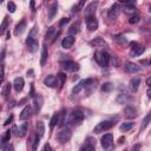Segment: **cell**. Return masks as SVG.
<instances>
[{"label":"cell","mask_w":151,"mask_h":151,"mask_svg":"<svg viewBox=\"0 0 151 151\" xmlns=\"http://www.w3.org/2000/svg\"><path fill=\"white\" fill-rule=\"evenodd\" d=\"M151 123V111L144 117V119H143V122H142V125H140V131H144L146 127H147V125Z\"/></svg>","instance_id":"obj_25"},{"label":"cell","mask_w":151,"mask_h":151,"mask_svg":"<svg viewBox=\"0 0 151 151\" xmlns=\"http://www.w3.org/2000/svg\"><path fill=\"white\" fill-rule=\"evenodd\" d=\"M57 12H58V4L57 2H53L50 6V8H48V19L52 20L54 18V15L57 14Z\"/></svg>","instance_id":"obj_23"},{"label":"cell","mask_w":151,"mask_h":151,"mask_svg":"<svg viewBox=\"0 0 151 151\" xmlns=\"http://www.w3.org/2000/svg\"><path fill=\"white\" fill-rule=\"evenodd\" d=\"M129 100V97H126V94H119L118 98H117V101L118 103H125Z\"/></svg>","instance_id":"obj_44"},{"label":"cell","mask_w":151,"mask_h":151,"mask_svg":"<svg viewBox=\"0 0 151 151\" xmlns=\"http://www.w3.org/2000/svg\"><path fill=\"white\" fill-rule=\"evenodd\" d=\"M120 9H122V7H120V5H119L118 2L113 4V5L111 6V8L109 9L107 17H109L111 20H114V19H117V18H118V15H119V13H120Z\"/></svg>","instance_id":"obj_7"},{"label":"cell","mask_w":151,"mask_h":151,"mask_svg":"<svg viewBox=\"0 0 151 151\" xmlns=\"http://www.w3.org/2000/svg\"><path fill=\"white\" fill-rule=\"evenodd\" d=\"M54 33H55V27H50L48 29H47V32H46V35H45V39L46 40H48V41H52L53 40V38H55V35H54Z\"/></svg>","instance_id":"obj_29"},{"label":"cell","mask_w":151,"mask_h":151,"mask_svg":"<svg viewBox=\"0 0 151 151\" xmlns=\"http://www.w3.org/2000/svg\"><path fill=\"white\" fill-rule=\"evenodd\" d=\"M79 28H80V22H79V21L73 22V24L71 25V27L68 28V34H70V35H74L76 33L79 32Z\"/></svg>","instance_id":"obj_26"},{"label":"cell","mask_w":151,"mask_h":151,"mask_svg":"<svg viewBox=\"0 0 151 151\" xmlns=\"http://www.w3.org/2000/svg\"><path fill=\"white\" fill-rule=\"evenodd\" d=\"M31 114H32V107H31L29 105H26V106L22 109L21 113H20V119H21V120H27V119L31 117Z\"/></svg>","instance_id":"obj_19"},{"label":"cell","mask_w":151,"mask_h":151,"mask_svg":"<svg viewBox=\"0 0 151 151\" xmlns=\"http://www.w3.org/2000/svg\"><path fill=\"white\" fill-rule=\"evenodd\" d=\"M134 126V123H132V122H125V123H122L120 124V131H123V132H125V131H129L130 129H132Z\"/></svg>","instance_id":"obj_31"},{"label":"cell","mask_w":151,"mask_h":151,"mask_svg":"<svg viewBox=\"0 0 151 151\" xmlns=\"http://www.w3.org/2000/svg\"><path fill=\"white\" fill-rule=\"evenodd\" d=\"M68 22V18H63V20L59 22V26H63L64 24H67Z\"/></svg>","instance_id":"obj_49"},{"label":"cell","mask_w":151,"mask_h":151,"mask_svg":"<svg viewBox=\"0 0 151 151\" xmlns=\"http://www.w3.org/2000/svg\"><path fill=\"white\" fill-rule=\"evenodd\" d=\"M59 119H60V116H59V113H54V114L52 116L51 120H50V126H51V127H54L57 124L59 125Z\"/></svg>","instance_id":"obj_34"},{"label":"cell","mask_w":151,"mask_h":151,"mask_svg":"<svg viewBox=\"0 0 151 151\" xmlns=\"http://www.w3.org/2000/svg\"><path fill=\"white\" fill-rule=\"evenodd\" d=\"M125 70H126L127 72H130V73H136V72L140 71V66H138V65L134 64V63L127 61V63L125 64Z\"/></svg>","instance_id":"obj_20"},{"label":"cell","mask_w":151,"mask_h":151,"mask_svg":"<svg viewBox=\"0 0 151 151\" xmlns=\"http://www.w3.org/2000/svg\"><path fill=\"white\" fill-rule=\"evenodd\" d=\"M101 146L104 147L105 151H112L114 149L113 136L111 133H106L101 137Z\"/></svg>","instance_id":"obj_3"},{"label":"cell","mask_w":151,"mask_h":151,"mask_svg":"<svg viewBox=\"0 0 151 151\" xmlns=\"http://www.w3.org/2000/svg\"><path fill=\"white\" fill-rule=\"evenodd\" d=\"M139 85H140V79L138 77H134L130 80V90L132 92H137L139 88Z\"/></svg>","instance_id":"obj_21"},{"label":"cell","mask_w":151,"mask_h":151,"mask_svg":"<svg viewBox=\"0 0 151 151\" xmlns=\"http://www.w3.org/2000/svg\"><path fill=\"white\" fill-rule=\"evenodd\" d=\"M44 84H45L46 86H48V87H55L57 84H58V78L54 77V76H52V74H50V76L45 77Z\"/></svg>","instance_id":"obj_14"},{"label":"cell","mask_w":151,"mask_h":151,"mask_svg":"<svg viewBox=\"0 0 151 151\" xmlns=\"http://www.w3.org/2000/svg\"><path fill=\"white\" fill-rule=\"evenodd\" d=\"M39 142H40V137L39 136H35L34 139H33V144H32V150L33 151H37L38 145H39Z\"/></svg>","instance_id":"obj_41"},{"label":"cell","mask_w":151,"mask_h":151,"mask_svg":"<svg viewBox=\"0 0 151 151\" xmlns=\"http://www.w3.org/2000/svg\"><path fill=\"white\" fill-rule=\"evenodd\" d=\"M124 140H125V137H120L119 138V143H124Z\"/></svg>","instance_id":"obj_55"},{"label":"cell","mask_w":151,"mask_h":151,"mask_svg":"<svg viewBox=\"0 0 151 151\" xmlns=\"http://www.w3.org/2000/svg\"><path fill=\"white\" fill-rule=\"evenodd\" d=\"M2 151H14V147L11 144H5L2 146Z\"/></svg>","instance_id":"obj_46"},{"label":"cell","mask_w":151,"mask_h":151,"mask_svg":"<svg viewBox=\"0 0 151 151\" xmlns=\"http://www.w3.org/2000/svg\"><path fill=\"white\" fill-rule=\"evenodd\" d=\"M7 26H8V18L6 17V18L4 19V21H2V24H1V29H0V33H1V34L5 33V31L7 29Z\"/></svg>","instance_id":"obj_40"},{"label":"cell","mask_w":151,"mask_h":151,"mask_svg":"<svg viewBox=\"0 0 151 151\" xmlns=\"http://www.w3.org/2000/svg\"><path fill=\"white\" fill-rule=\"evenodd\" d=\"M114 124H116V123H114L113 119L103 120V122H100V123H98V124L96 125V127L93 129V132H94V133H101V132L107 131V130H110L111 127H113Z\"/></svg>","instance_id":"obj_2"},{"label":"cell","mask_w":151,"mask_h":151,"mask_svg":"<svg viewBox=\"0 0 151 151\" xmlns=\"http://www.w3.org/2000/svg\"><path fill=\"white\" fill-rule=\"evenodd\" d=\"M84 87H85V80H81V81H79V83L73 87L72 93H73V94H77V93H79Z\"/></svg>","instance_id":"obj_33"},{"label":"cell","mask_w":151,"mask_h":151,"mask_svg":"<svg viewBox=\"0 0 151 151\" xmlns=\"http://www.w3.org/2000/svg\"><path fill=\"white\" fill-rule=\"evenodd\" d=\"M130 46H131L130 54H131L132 57H138V55H140V54H143V53L145 52V47H144V46H142V45H139V44H138V42H136V41L131 42V44H130Z\"/></svg>","instance_id":"obj_6"},{"label":"cell","mask_w":151,"mask_h":151,"mask_svg":"<svg viewBox=\"0 0 151 151\" xmlns=\"http://www.w3.org/2000/svg\"><path fill=\"white\" fill-rule=\"evenodd\" d=\"M139 147H140V145H139V144H136V145L132 147V150H131V151H138V150H139Z\"/></svg>","instance_id":"obj_50"},{"label":"cell","mask_w":151,"mask_h":151,"mask_svg":"<svg viewBox=\"0 0 151 151\" xmlns=\"http://www.w3.org/2000/svg\"><path fill=\"white\" fill-rule=\"evenodd\" d=\"M11 130H7V131H5V134L2 136V138H1V143L2 144H6L7 142H9V138H11Z\"/></svg>","instance_id":"obj_36"},{"label":"cell","mask_w":151,"mask_h":151,"mask_svg":"<svg viewBox=\"0 0 151 151\" xmlns=\"http://www.w3.org/2000/svg\"><path fill=\"white\" fill-rule=\"evenodd\" d=\"M7 8H8V11H9L11 13H13V12H15V9H17V6H15V4H14V2L9 1V2L7 4Z\"/></svg>","instance_id":"obj_43"},{"label":"cell","mask_w":151,"mask_h":151,"mask_svg":"<svg viewBox=\"0 0 151 151\" xmlns=\"http://www.w3.org/2000/svg\"><path fill=\"white\" fill-rule=\"evenodd\" d=\"M25 28H26V20L22 19V20L15 26V28H14V34H15V35L21 34V33L25 31Z\"/></svg>","instance_id":"obj_22"},{"label":"cell","mask_w":151,"mask_h":151,"mask_svg":"<svg viewBox=\"0 0 151 151\" xmlns=\"http://www.w3.org/2000/svg\"><path fill=\"white\" fill-rule=\"evenodd\" d=\"M4 58H5V48H4L2 52H1V60H4Z\"/></svg>","instance_id":"obj_54"},{"label":"cell","mask_w":151,"mask_h":151,"mask_svg":"<svg viewBox=\"0 0 151 151\" xmlns=\"http://www.w3.org/2000/svg\"><path fill=\"white\" fill-rule=\"evenodd\" d=\"M42 103H44V98L41 94L39 93H35V96L33 97V104H34V112L38 113L42 106Z\"/></svg>","instance_id":"obj_9"},{"label":"cell","mask_w":151,"mask_h":151,"mask_svg":"<svg viewBox=\"0 0 151 151\" xmlns=\"http://www.w3.org/2000/svg\"><path fill=\"white\" fill-rule=\"evenodd\" d=\"M47 57H48V50H47V46L44 45L42 46V52H41V58H40V65L44 66L47 61Z\"/></svg>","instance_id":"obj_24"},{"label":"cell","mask_w":151,"mask_h":151,"mask_svg":"<svg viewBox=\"0 0 151 151\" xmlns=\"http://www.w3.org/2000/svg\"><path fill=\"white\" fill-rule=\"evenodd\" d=\"M84 4H85V1H84V0H81V1H79L77 5H74V6L72 7V13H78V12L83 8Z\"/></svg>","instance_id":"obj_35"},{"label":"cell","mask_w":151,"mask_h":151,"mask_svg":"<svg viewBox=\"0 0 151 151\" xmlns=\"http://www.w3.org/2000/svg\"><path fill=\"white\" fill-rule=\"evenodd\" d=\"M61 67H63L64 70H66V71L74 72V71H77V70L79 68V65H78L77 63H74V61L68 60V61H64V63H61Z\"/></svg>","instance_id":"obj_10"},{"label":"cell","mask_w":151,"mask_h":151,"mask_svg":"<svg viewBox=\"0 0 151 151\" xmlns=\"http://www.w3.org/2000/svg\"><path fill=\"white\" fill-rule=\"evenodd\" d=\"M71 137H72V131H71L70 129H63V130L59 131L58 134H57V139H58L59 143H61V144L67 143V142L71 139Z\"/></svg>","instance_id":"obj_5"},{"label":"cell","mask_w":151,"mask_h":151,"mask_svg":"<svg viewBox=\"0 0 151 151\" xmlns=\"http://www.w3.org/2000/svg\"><path fill=\"white\" fill-rule=\"evenodd\" d=\"M112 88H113V85L111 83H105L101 86V91H104V92H110Z\"/></svg>","instance_id":"obj_39"},{"label":"cell","mask_w":151,"mask_h":151,"mask_svg":"<svg viewBox=\"0 0 151 151\" xmlns=\"http://www.w3.org/2000/svg\"><path fill=\"white\" fill-rule=\"evenodd\" d=\"M57 78L59 79V85H60V87H61V86L64 85L65 80H66V74H65V73H63V72H60V73H58Z\"/></svg>","instance_id":"obj_37"},{"label":"cell","mask_w":151,"mask_h":151,"mask_svg":"<svg viewBox=\"0 0 151 151\" xmlns=\"http://www.w3.org/2000/svg\"><path fill=\"white\" fill-rule=\"evenodd\" d=\"M125 151H126V150H125Z\"/></svg>","instance_id":"obj_58"},{"label":"cell","mask_w":151,"mask_h":151,"mask_svg":"<svg viewBox=\"0 0 151 151\" xmlns=\"http://www.w3.org/2000/svg\"><path fill=\"white\" fill-rule=\"evenodd\" d=\"M90 44H91L92 46H94V47H100V46H105V45H106V42H105L100 37L96 38V39H94V40H92Z\"/></svg>","instance_id":"obj_32"},{"label":"cell","mask_w":151,"mask_h":151,"mask_svg":"<svg viewBox=\"0 0 151 151\" xmlns=\"http://www.w3.org/2000/svg\"><path fill=\"white\" fill-rule=\"evenodd\" d=\"M24 85H25V81H24V79L21 77L15 78L14 81H13V87H14V90L17 92H21L22 88H24Z\"/></svg>","instance_id":"obj_18"},{"label":"cell","mask_w":151,"mask_h":151,"mask_svg":"<svg viewBox=\"0 0 151 151\" xmlns=\"http://www.w3.org/2000/svg\"><path fill=\"white\" fill-rule=\"evenodd\" d=\"M12 122H13V116L11 114V116H9V117H8V118H7L6 120H5V123H4V126L8 125V124H9V123H12Z\"/></svg>","instance_id":"obj_47"},{"label":"cell","mask_w":151,"mask_h":151,"mask_svg":"<svg viewBox=\"0 0 151 151\" xmlns=\"http://www.w3.org/2000/svg\"><path fill=\"white\" fill-rule=\"evenodd\" d=\"M42 151H52V149H51V145H50L48 143H46V144L44 145V149H42Z\"/></svg>","instance_id":"obj_48"},{"label":"cell","mask_w":151,"mask_h":151,"mask_svg":"<svg viewBox=\"0 0 151 151\" xmlns=\"http://www.w3.org/2000/svg\"><path fill=\"white\" fill-rule=\"evenodd\" d=\"M125 116L129 117V118H134V117H137V111H136V109H134L133 106H127V107L125 109Z\"/></svg>","instance_id":"obj_28"},{"label":"cell","mask_w":151,"mask_h":151,"mask_svg":"<svg viewBox=\"0 0 151 151\" xmlns=\"http://www.w3.org/2000/svg\"><path fill=\"white\" fill-rule=\"evenodd\" d=\"M86 26H87L88 31H91V32H93L98 28V20L96 18V15H91V17L86 18Z\"/></svg>","instance_id":"obj_8"},{"label":"cell","mask_w":151,"mask_h":151,"mask_svg":"<svg viewBox=\"0 0 151 151\" xmlns=\"http://www.w3.org/2000/svg\"><path fill=\"white\" fill-rule=\"evenodd\" d=\"M146 94H147V98L151 99V88H149V90L146 91Z\"/></svg>","instance_id":"obj_52"},{"label":"cell","mask_w":151,"mask_h":151,"mask_svg":"<svg viewBox=\"0 0 151 151\" xmlns=\"http://www.w3.org/2000/svg\"><path fill=\"white\" fill-rule=\"evenodd\" d=\"M26 44H27V46H28L29 52L34 53V52H37V51H38L39 42L37 41V39H33V38H29V37H28V38L26 39Z\"/></svg>","instance_id":"obj_11"},{"label":"cell","mask_w":151,"mask_h":151,"mask_svg":"<svg viewBox=\"0 0 151 151\" xmlns=\"http://www.w3.org/2000/svg\"><path fill=\"white\" fill-rule=\"evenodd\" d=\"M134 5H136L134 1H123V9L126 13H134L136 11Z\"/></svg>","instance_id":"obj_16"},{"label":"cell","mask_w":151,"mask_h":151,"mask_svg":"<svg viewBox=\"0 0 151 151\" xmlns=\"http://www.w3.org/2000/svg\"><path fill=\"white\" fill-rule=\"evenodd\" d=\"M146 85L149 86V88H151V77H149V78L146 79Z\"/></svg>","instance_id":"obj_51"},{"label":"cell","mask_w":151,"mask_h":151,"mask_svg":"<svg viewBox=\"0 0 151 151\" xmlns=\"http://www.w3.org/2000/svg\"><path fill=\"white\" fill-rule=\"evenodd\" d=\"M138 21H139V15H137V14L132 15V17L130 18V20H129L130 24H137Z\"/></svg>","instance_id":"obj_45"},{"label":"cell","mask_w":151,"mask_h":151,"mask_svg":"<svg viewBox=\"0 0 151 151\" xmlns=\"http://www.w3.org/2000/svg\"><path fill=\"white\" fill-rule=\"evenodd\" d=\"M13 131L15 132V134H17L18 137H24V136L26 134V132H27V123H24V124L20 125L19 127L14 126V127H13Z\"/></svg>","instance_id":"obj_17"},{"label":"cell","mask_w":151,"mask_h":151,"mask_svg":"<svg viewBox=\"0 0 151 151\" xmlns=\"http://www.w3.org/2000/svg\"><path fill=\"white\" fill-rule=\"evenodd\" d=\"M150 64H151V59H150Z\"/></svg>","instance_id":"obj_57"},{"label":"cell","mask_w":151,"mask_h":151,"mask_svg":"<svg viewBox=\"0 0 151 151\" xmlns=\"http://www.w3.org/2000/svg\"><path fill=\"white\" fill-rule=\"evenodd\" d=\"M149 12H150V13H151V5H150V6H149Z\"/></svg>","instance_id":"obj_56"},{"label":"cell","mask_w":151,"mask_h":151,"mask_svg":"<svg viewBox=\"0 0 151 151\" xmlns=\"http://www.w3.org/2000/svg\"><path fill=\"white\" fill-rule=\"evenodd\" d=\"M114 39H116V41H117L118 44H120V45H126V44H127L126 38H125V37H123V35H117Z\"/></svg>","instance_id":"obj_38"},{"label":"cell","mask_w":151,"mask_h":151,"mask_svg":"<svg viewBox=\"0 0 151 151\" xmlns=\"http://www.w3.org/2000/svg\"><path fill=\"white\" fill-rule=\"evenodd\" d=\"M45 133V124L42 122H38L37 123V136H39L40 138L44 136Z\"/></svg>","instance_id":"obj_30"},{"label":"cell","mask_w":151,"mask_h":151,"mask_svg":"<svg viewBox=\"0 0 151 151\" xmlns=\"http://www.w3.org/2000/svg\"><path fill=\"white\" fill-rule=\"evenodd\" d=\"M97 5H98L97 1H92V2H90V4L85 7V17H86V18H87V17H91V15H94Z\"/></svg>","instance_id":"obj_13"},{"label":"cell","mask_w":151,"mask_h":151,"mask_svg":"<svg viewBox=\"0 0 151 151\" xmlns=\"http://www.w3.org/2000/svg\"><path fill=\"white\" fill-rule=\"evenodd\" d=\"M31 8H32V12L35 11V8H34V1H31Z\"/></svg>","instance_id":"obj_53"},{"label":"cell","mask_w":151,"mask_h":151,"mask_svg":"<svg viewBox=\"0 0 151 151\" xmlns=\"http://www.w3.org/2000/svg\"><path fill=\"white\" fill-rule=\"evenodd\" d=\"M94 59L101 67H107L110 64V54L104 50L97 51L94 53Z\"/></svg>","instance_id":"obj_1"},{"label":"cell","mask_w":151,"mask_h":151,"mask_svg":"<svg viewBox=\"0 0 151 151\" xmlns=\"http://www.w3.org/2000/svg\"><path fill=\"white\" fill-rule=\"evenodd\" d=\"M12 86H13V84H11L9 81L4 84L2 90H1V94H2V97H7V96L9 94V92H11V90H12Z\"/></svg>","instance_id":"obj_27"},{"label":"cell","mask_w":151,"mask_h":151,"mask_svg":"<svg viewBox=\"0 0 151 151\" xmlns=\"http://www.w3.org/2000/svg\"><path fill=\"white\" fill-rule=\"evenodd\" d=\"M80 151H96V140L87 138V142L80 147Z\"/></svg>","instance_id":"obj_12"},{"label":"cell","mask_w":151,"mask_h":151,"mask_svg":"<svg viewBox=\"0 0 151 151\" xmlns=\"http://www.w3.org/2000/svg\"><path fill=\"white\" fill-rule=\"evenodd\" d=\"M73 44H74V37H73V35H67V37H65V38L63 39V41H61V46H63V48H65V50L71 48V47L73 46Z\"/></svg>","instance_id":"obj_15"},{"label":"cell","mask_w":151,"mask_h":151,"mask_svg":"<svg viewBox=\"0 0 151 151\" xmlns=\"http://www.w3.org/2000/svg\"><path fill=\"white\" fill-rule=\"evenodd\" d=\"M38 35V28H37V26H34L32 29H31V32H29V34H28V37L29 38H33V39H35V37Z\"/></svg>","instance_id":"obj_42"},{"label":"cell","mask_w":151,"mask_h":151,"mask_svg":"<svg viewBox=\"0 0 151 151\" xmlns=\"http://www.w3.org/2000/svg\"><path fill=\"white\" fill-rule=\"evenodd\" d=\"M83 120H84V113H83L80 110H74V111L71 113L70 119H68V122H70L71 124H73V125H79Z\"/></svg>","instance_id":"obj_4"}]
</instances>
